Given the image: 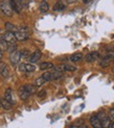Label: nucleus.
Segmentation results:
<instances>
[{
    "label": "nucleus",
    "instance_id": "obj_21",
    "mask_svg": "<svg viewBox=\"0 0 114 128\" xmlns=\"http://www.w3.org/2000/svg\"><path fill=\"white\" fill-rule=\"evenodd\" d=\"M17 27L15 26L14 24H12V23H5V29H6V31H12V32H16V31L18 30V29H16Z\"/></svg>",
    "mask_w": 114,
    "mask_h": 128
},
{
    "label": "nucleus",
    "instance_id": "obj_17",
    "mask_svg": "<svg viewBox=\"0 0 114 128\" xmlns=\"http://www.w3.org/2000/svg\"><path fill=\"white\" fill-rule=\"evenodd\" d=\"M112 62V60H110L109 57H107V56H105L104 58L102 60V62H99V65H100V67L102 68H107V67H109L110 66V64Z\"/></svg>",
    "mask_w": 114,
    "mask_h": 128
},
{
    "label": "nucleus",
    "instance_id": "obj_27",
    "mask_svg": "<svg viewBox=\"0 0 114 128\" xmlns=\"http://www.w3.org/2000/svg\"><path fill=\"white\" fill-rule=\"evenodd\" d=\"M21 55H22L23 57H27V56L29 55V51H28V50H26V49L23 50L22 52H21Z\"/></svg>",
    "mask_w": 114,
    "mask_h": 128
},
{
    "label": "nucleus",
    "instance_id": "obj_23",
    "mask_svg": "<svg viewBox=\"0 0 114 128\" xmlns=\"http://www.w3.org/2000/svg\"><path fill=\"white\" fill-rule=\"evenodd\" d=\"M1 103H2V107L4 108V110H11V107H12V104L10 103V102H9L8 100H5V99H2V100H1Z\"/></svg>",
    "mask_w": 114,
    "mask_h": 128
},
{
    "label": "nucleus",
    "instance_id": "obj_18",
    "mask_svg": "<svg viewBox=\"0 0 114 128\" xmlns=\"http://www.w3.org/2000/svg\"><path fill=\"white\" fill-rule=\"evenodd\" d=\"M82 58H83V54L81 52H77V53H73L71 56H70V60L73 62H80Z\"/></svg>",
    "mask_w": 114,
    "mask_h": 128
},
{
    "label": "nucleus",
    "instance_id": "obj_3",
    "mask_svg": "<svg viewBox=\"0 0 114 128\" xmlns=\"http://www.w3.org/2000/svg\"><path fill=\"white\" fill-rule=\"evenodd\" d=\"M42 76H43L44 79H45L46 81H50V80H55V79L61 78L63 76V73L60 72V71H56V70H54V71L45 72Z\"/></svg>",
    "mask_w": 114,
    "mask_h": 128
},
{
    "label": "nucleus",
    "instance_id": "obj_14",
    "mask_svg": "<svg viewBox=\"0 0 114 128\" xmlns=\"http://www.w3.org/2000/svg\"><path fill=\"white\" fill-rule=\"evenodd\" d=\"M48 8H49V5H48L47 1H46V0H42V1L40 2V4H39L40 12H46L48 10Z\"/></svg>",
    "mask_w": 114,
    "mask_h": 128
},
{
    "label": "nucleus",
    "instance_id": "obj_32",
    "mask_svg": "<svg viewBox=\"0 0 114 128\" xmlns=\"http://www.w3.org/2000/svg\"><path fill=\"white\" fill-rule=\"evenodd\" d=\"M111 128H114V122L111 124Z\"/></svg>",
    "mask_w": 114,
    "mask_h": 128
},
{
    "label": "nucleus",
    "instance_id": "obj_9",
    "mask_svg": "<svg viewBox=\"0 0 114 128\" xmlns=\"http://www.w3.org/2000/svg\"><path fill=\"white\" fill-rule=\"evenodd\" d=\"M98 52H96V51H93V52H90V53H88L85 57V60L87 62H95L97 58H98Z\"/></svg>",
    "mask_w": 114,
    "mask_h": 128
},
{
    "label": "nucleus",
    "instance_id": "obj_29",
    "mask_svg": "<svg viewBox=\"0 0 114 128\" xmlns=\"http://www.w3.org/2000/svg\"><path fill=\"white\" fill-rule=\"evenodd\" d=\"M78 0H66V2L68 3V4H73V3H75Z\"/></svg>",
    "mask_w": 114,
    "mask_h": 128
},
{
    "label": "nucleus",
    "instance_id": "obj_15",
    "mask_svg": "<svg viewBox=\"0 0 114 128\" xmlns=\"http://www.w3.org/2000/svg\"><path fill=\"white\" fill-rule=\"evenodd\" d=\"M102 128H110L111 127V118L110 117H106L105 119H103L102 121Z\"/></svg>",
    "mask_w": 114,
    "mask_h": 128
},
{
    "label": "nucleus",
    "instance_id": "obj_35",
    "mask_svg": "<svg viewBox=\"0 0 114 128\" xmlns=\"http://www.w3.org/2000/svg\"><path fill=\"white\" fill-rule=\"evenodd\" d=\"M112 72H113V73H114V67H113V68H112Z\"/></svg>",
    "mask_w": 114,
    "mask_h": 128
},
{
    "label": "nucleus",
    "instance_id": "obj_26",
    "mask_svg": "<svg viewBox=\"0 0 114 128\" xmlns=\"http://www.w3.org/2000/svg\"><path fill=\"white\" fill-rule=\"evenodd\" d=\"M45 96H46V92L44 91V90H43V91H40L39 93H38V97H39V98H44Z\"/></svg>",
    "mask_w": 114,
    "mask_h": 128
},
{
    "label": "nucleus",
    "instance_id": "obj_13",
    "mask_svg": "<svg viewBox=\"0 0 114 128\" xmlns=\"http://www.w3.org/2000/svg\"><path fill=\"white\" fill-rule=\"evenodd\" d=\"M12 90L11 88H6L5 93H4V99L8 100L11 104H14V100H13V95H12Z\"/></svg>",
    "mask_w": 114,
    "mask_h": 128
},
{
    "label": "nucleus",
    "instance_id": "obj_28",
    "mask_svg": "<svg viewBox=\"0 0 114 128\" xmlns=\"http://www.w3.org/2000/svg\"><path fill=\"white\" fill-rule=\"evenodd\" d=\"M109 116H110V118H111V119H113V120H114V107L110 110V112H109Z\"/></svg>",
    "mask_w": 114,
    "mask_h": 128
},
{
    "label": "nucleus",
    "instance_id": "obj_24",
    "mask_svg": "<svg viewBox=\"0 0 114 128\" xmlns=\"http://www.w3.org/2000/svg\"><path fill=\"white\" fill-rule=\"evenodd\" d=\"M25 86V88H26V91H27V92H29L30 94H34V93L36 92V88H37V86H35L26 84V86Z\"/></svg>",
    "mask_w": 114,
    "mask_h": 128
},
{
    "label": "nucleus",
    "instance_id": "obj_16",
    "mask_svg": "<svg viewBox=\"0 0 114 128\" xmlns=\"http://www.w3.org/2000/svg\"><path fill=\"white\" fill-rule=\"evenodd\" d=\"M54 66H53V64L51 62H41L40 64V70H48V69H52Z\"/></svg>",
    "mask_w": 114,
    "mask_h": 128
},
{
    "label": "nucleus",
    "instance_id": "obj_1",
    "mask_svg": "<svg viewBox=\"0 0 114 128\" xmlns=\"http://www.w3.org/2000/svg\"><path fill=\"white\" fill-rule=\"evenodd\" d=\"M0 10H1L2 14L6 17H12L13 12H14L12 3H11V1H8V0H2V1H0Z\"/></svg>",
    "mask_w": 114,
    "mask_h": 128
},
{
    "label": "nucleus",
    "instance_id": "obj_33",
    "mask_svg": "<svg viewBox=\"0 0 114 128\" xmlns=\"http://www.w3.org/2000/svg\"><path fill=\"white\" fill-rule=\"evenodd\" d=\"M0 107H2V103H1V99H0Z\"/></svg>",
    "mask_w": 114,
    "mask_h": 128
},
{
    "label": "nucleus",
    "instance_id": "obj_34",
    "mask_svg": "<svg viewBox=\"0 0 114 128\" xmlns=\"http://www.w3.org/2000/svg\"><path fill=\"white\" fill-rule=\"evenodd\" d=\"M88 1H89V0H84V2H85V3H87Z\"/></svg>",
    "mask_w": 114,
    "mask_h": 128
},
{
    "label": "nucleus",
    "instance_id": "obj_25",
    "mask_svg": "<svg viewBox=\"0 0 114 128\" xmlns=\"http://www.w3.org/2000/svg\"><path fill=\"white\" fill-rule=\"evenodd\" d=\"M96 116L98 117V119H99L100 121H102L103 119H105L106 117H108V116H107V114H106V112H99L96 114Z\"/></svg>",
    "mask_w": 114,
    "mask_h": 128
},
{
    "label": "nucleus",
    "instance_id": "obj_5",
    "mask_svg": "<svg viewBox=\"0 0 114 128\" xmlns=\"http://www.w3.org/2000/svg\"><path fill=\"white\" fill-rule=\"evenodd\" d=\"M21 52L18 50H15L10 54V60H11V64L13 66H16L18 65V62H20V58H21Z\"/></svg>",
    "mask_w": 114,
    "mask_h": 128
},
{
    "label": "nucleus",
    "instance_id": "obj_4",
    "mask_svg": "<svg viewBox=\"0 0 114 128\" xmlns=\"http://www.w3.org/2000/svg\"><path fill=\"white\" fill-rule=\"evenodd\" d=\"M56 71H60V72H64V71H69V72H74L77 71V67L72 66V65H69V64H62V65H59L54 68Z\"/></svg>",
    "mask_w": 114,
    "mask_h": 128
},
{
    "label": "nucleus",
    "instance_id": "obj_2",
    "mask_svg": "<svg viewBox=\"0 0 114 128\" xmlns=\"http://www.w3.org/2000/svg\"><path fill=\"white\" fill-rule=\"evenodd\" d=\"M15 36L17 41H20V42H23V41H26L28 38H29V31H28V28L27 27H22V28H19L16 32H15Z\"/></svg>",
    "mask_w": 114,
    "mask_h": 128
},
{
    "label": "nucleus",
    "instance_id": "obj_8",
    "mask_svg": "<svg viewBox=\"0 0 114 128\" xmlns=\"http://www.w3.org/2000/svg\"><path fill=\"white\" fill-rule=\"evenodd\" d=\"M20 70L23 72H35L37 70V67L33 64H21Z\"/></svg>",
    "mask_w": 114,
    "mask_h": 128
},
{
    "label": "nucleus",
    "instance_id": "obj_31",
    "mask_svg": "<svg viewBox=\"0 0 114 128\" xmlns=\"http://www.w3.org/2000/svg\"><path fill=\"white\" fill-rule=\"evenodd\" d=\"M70 128H81V127H79V126H71Z\"/></svg>",
    "mask_w": 114,
    "mask_h": 128
},
{
    "label": "nucleus",
    "instance_id": "obj_7",
    "mask_svg": "<svg viewBox=\"0 0 114 128\" xmlns=\"http://www.w3.org/2000/svg\"><path fill=\"white\" fill-rule=\"evenodd\" d=\"M3 39L9 44H15V42L17 41L16 36H15V32H12V31H6L3 34Z\"/></svg>",
    "mask_w": 114,
    "mask_h": 128
},
{
    "label": "nucleus",
    "instance_id": "obj_20",
    "mask_svg": "<svg viewBox=\"0 0 114 128\" xmlns=\"http://www.w3.org/2000/svg\"><path fill=\"white\" fill-rule=\"evenodd\" d=\"M64 8H65V4L63 2H61V1H58L54 4V6H53V10L54 12H61Z\"/></svg>",
    "mask_w": 114,
    "mask_h": 128
},
{
    "label": "nucleus",
    "instance_id": "obj_10",
    "mask_svg": "<svg viewBox=\"0 0 114 128\" xmlns=\"http://www.w3.org/2000/svg\"><path fill=\"white\" fill-rule=\"evenodd\" d=\"M19 93H20V95H19V96H20V99L23 100V101H25L26 99H28L29 96L31 95L29 92L26 91V88H25L24 86H22L20 88V90H19Z\"/></svg>",
    "mask_w": 114,
    "mask_h": 128
},
{
    "label": "nucleus",
    "instance_id": "obj_12",
    "mask_svg": "<svg viewBox=\"0 0 114 128\" xmlns=\"http://www.w3.org/2000/svg\"><path fill=\"white\" fill-rule=\"evenodd\" d=\"M0 74L5 78H9V76H10V71L8 69V66L4 62H0Z\"/></svg>",
    "mask_w": 114,
    "mask_h": 128
},
{
    "label": "nucleus",
    "instance_id": "obj_11",
    "mask_svg": "<svg viewBox=\"0 0 114 128\" xmlns=\"http://www.w3.org/2000/svg\"><path fill=\"white\" fill-rule=\"evenodd\" d=\"M41 56H42L41 51H40V50H36L34 53H31V55H30V57H29V62H30L31 64L37 62L38 60L41 58Z\"/></svg>",
    "mask_w": 114,
    "mask_h": 128
},
{
    "label": "nucleus",
    "instance_id": "obj_30",
    "mask_svg": "<svg viewBox=\"0 0 114 128\" xmlns=\"http://www.w3.org/2000/svg\"><path fill=\"white\" fill-rule=\"evenodd\" d=\"M1 58H2V50L0 49V60H1Z\"/></svg>",
    "mask_w": 114,
    "mask_h": 128
},
{
    "label": "nucleus",
    "instance_id": "obj_6",
    "mask_svg": "<svg viewBox=\"0 0 114 128\" xmlns=\"http://www.w3.org/2000/svg\"><path fill=\"white\" fill-rule=\"evenodd\" d=\"M89 122H90L92 128H102V122H100V120L98 119L96 114H93V116L90 117Z\"/></svg>",
    "mask_w": 114,
    "mask_h": 128
},
{
    "label": "nucleus",
    "instance_id": "obj_22",
    "mask_svg": "<svg viewBox=\"0 0 114 128\" xmlns=\"http://www.w3.org/2000/svg\"><path fill=\"white\" fill-rule=\"evenodd\" d=\"M45 82H46V80L44 79L43 76H40V77H38V78L36 79L35 86H43L44 84H45Z\"/></svg>",
    "mask_w": 114,
    "mask_h": 128
},
{
    "label": "nucleus",
    "instance_id": "obj_19",
    "mask_svg": "<svg viewBox=\"0 0 114 128\" xmlns=\"http://www.w3.org/2000/svg\"><path fill=\"white\" fill-rule=\"evenodd\" d=\"M9 45L10 44L3 39V36H0V49H1L2 51L3 50H8L9 49Z\"/></svg>",
    "mask_w": 114,
    "mask_h": 128
}]
</instances>
